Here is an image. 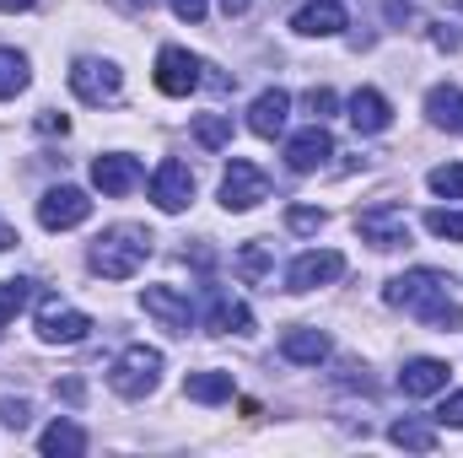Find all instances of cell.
<instances>
[{
  "instance_id": "1",
  "label": "cell",
  "mask_w": 463,
  "mask_h": 458,
  "mask_svg": "<svg viewBox=\"0 0 463 458\" xmlns=\"http://www.w3.org/2000/svg\"><path fill=\"white\" fill-rule=\"evenodd\" d=\"M383 302L415 313L420 324H431V329H442V335L463 329V308L453 302V275H442V270H426V264H420V270L393 275V281L383 286Z\"/></svg>"
},
{
  "instance_id": "2",
  "label": "cell",
  "mask_w": 463,
  "mask_h": 458,
  "mask_svg": "<svg viewBox=\"0 0 463 458\" xmlns=\"http://www.w3.org/2000/svg\"><path fill=\"white\" fill-rule=\"evenodd\" d=\"M151 259V232L146 227H109L92 243V270L103 281H129L140 275V264Z\"/></svg>"
},
{
  "instance_id": "3",
  "label": "cell",
  "mask_w": 463,
  "mask_h": 458,
  "mask_svg": "<svg viewBox=\"0 0 463 458\" xmlns=\"http://www.w3.org/2000/svg\"><path fill=\"white\" fill-rule=\"evenodd\" d=\"M156 377H162V350H151V345H124L118 361L109 367V383L124 399H146L156 388Z\"/></svg>"
},
{
  "instance_id": "4",
  "label": "cell",
  "mask_w": 463,
  "mask_h": 458,
  "mask_svg": "<svg viewBox=\"0 0 463 458\" xmlns=\"http://www.w3.org/2000/svg\"><path fill=\"white\" fill-rule=\"evenodd\" d=\"M71 92L81 98V103H118V92H124V71H118L114 60H76L71 65Z\"/></svg>"
},
{
  "instance_id": "5",
  "label": "cell",
  "mask_w": 463,
  "mask_h": 458,
  "mask_svg": "<svg viewBox=\"0 0 463 458\" xmlns=\"http://www.w3.org/2000/svg\"><path fill=\"white\" fill-rule=\"evenodd\" d=\"M92 216V200L76 189V184H54L43 200H38V222L49 232H71V227H81Z\"/></svg>"
},
{
  "instance_id": "6",
  "label": "cell",
  "mask_w": 463,
  "mask_h": 458,
  "mask_svg": "<svg viewBox=\"0 0 463 458\" xmlns=\"http://www.w3.org/2000/svg\"><path fill=\"white\" fill-rule=\"evenodd\" d=\"M340 275H345V253H335V248H313V253L291 259V270H286V291H318V286H329V281H340Z\"/></svg>"
},
{
  "instance_id": "7",
  "label": "cell",
  "mask_w": 463,
  "mask_h": 458,
  "mask_svg": "<svg viewBox=\"0 0 463 458\" xmlns=\"http://www.w3.org/2000/svg\"><path fill=\"white\" fill-rule=\"evenodd\" d=\"M355 232H361L372 248H404V243H410V222H404V211L388 205V200L366 205V211L355 216Z\"/></svg>"
},
{
  "instance_id": "8",
  "label": "cell",
  "mask_w": 463,
  "mask_h": 458,
  "mask_svg": "<svg viewBox=\"0 0 463 458\" xmlns=\"http://www.w3.org/2000/svg\"><path fill=\"white\" fill-rule=\"evenodd\" d=\"M200 71H205V65H200L189 49H178V43H167V49L156 54V87H162L167 98H189V92L205 81Z\"/></svg>"
},
{
  "instance_id": "9",
  "label": "cell",
  "mask_w": 463,
  "mask_h": 458,
  "mask_svg": "<svg viewBox=\"0 0 463 458\" xmlns=\"http://www.w3.org/2000/svg\"><path fill=\"white\" fill-rule=\"evenodd\" d=\"M259 200H269V178H264L253 162L237 157L227 167V178H222V205H227V211H253Z\"/></svg>"
},
{
  "instance_id": "10",
  "label": "cell",
  "mask_w": 463,
  "mask_h": 458,
  "mask_svg": "<svg viewBox=\"0 0 463 458\" xmlns=\"http://www.w3.org/2000/svg\"><path fill=\"white\" fill-rule=\"evenodd\" d=\"M92 335V319L81 308H65V302H43L38 308V340L49 345H76Z\"/></svg>"
},
{
  "instance_id": "11",
  "label": "cell",
  "mask_w": 463,
  "mask_h": 458,
  "mask_svg": "<svg viewBox=\"0 0 463 458\" xmlns=\"http://www.w3.org/2000/svg\"><path fill=\"white\" fill-rule=\"evenodd\" d=\"M140 308H146L162 329H173V335H189V324H194V308H189V297H184L178 286H146V291H140Z\"/></svg>"
},
{
  "instance_id": "12",
  "label": "cell",
  "mask_w": 463,
  "mask_h": 458,
  "mask_svg": "<svg viewBox=\"0 0 463 458\" xmlns=\"http://www.w3.org/2000/svg\"><path fill=\"white\" fill-rule=\"evenodd\" d=\"M151 200H156V211H167V216L189 211V200H194V173H189L184 162H162L156 178H151Z\"/></svg>"
},
{
  "instance_id": "13",
  "label": "cell",
  "mask_w": 463,
  "mask_h": 458,
  "mask_svg": "<svg viewBox=\"0 0 463 458\" xmlns=\"http://www.w3.org/2000/svg\"><path fill=\"white\" fill-rule=\"evenodd\" d=\"M205 329H211V335H253V313H248V302H237L232 291L211 286V291H205Z\"/></svg>"
},
{
  "instance_id": "14",
  "label": "cell",
  "mask_w": 463,
  "mask_h": 458,
  "mask_svg": "<svg viewBox=\"0 0 463 458\" xmlns=\"http://www.w3.org/2000/svg\"><path fill=\"white\" fill-rule=\"evenodd\" d=\"M329 157H335V140H329L324 124H307L302 135L286 140V167H291V173H318Z\"/></svg>"
},
{
  "instance_id": "15",
  "label": "cell",
  "mask_w": 463,
  "mask_h": 458,
  "mask_svg": "<svg viewBox=\"0 0 463 458\" xmlns=\"http://www.w3.org/2000/svg\"><path fill=\"white\" fill-rule=\"evenodd\" d=\"M448 361H437V356H415V361H404V372H399V394L404 399H431V394H442L448 388Z\"/></svg>"
},
{
  "instance_id": "16",
  "label": "cell",
  "mask_w": 463,
  "mask_h": 458,
  "mask_svg": "<svg viewBox=\"0 0 463 458\" xmlns=\"http://www.w3.org/2000/svg\"><path fill=\"white\" fill-rule=\"evenodd\" d=\"M92 184L103 189V195H129V189H140V162L135 157H124V151H109V157H98L92 162Z\"/></svg>"
},
{
  "instance_id": "17",
  "label": "cell",
  "mask_w": 463,
  "mask_h": 458,
  "mask_svg": "<svg viewBox=\"0 0 463 458\" xmlns=\"http://www.w3.org/2000/svg\"><path fill=\"white\" fill-rule=\"evenodd\" d=\"M345 5L340 0H313V5H302L297 16H291V27L297 33H307V38H335V33H345Z\"/></svg>"
},
{
  "instance_id": "18",
  "label": "cell",
  "mask_w": 463,
  "mask_h": 458,
  "mask_svg": "<svg viewBox=\"0 0 463 458\" xmlns=\"http://www.w3.org/2000/svg\"><path fill=\"white\" fill-rule=\"evenodd\" d=\"M286 114H291V98H286L280 87H269V92L253 98V109H248V129L264 135V140H275V135L286 129Z\"/></svg>"
},
{
  "instance_id": "19",
  "label": "cell",
  "mask_w": 463,
  "mask_h": 458,
  "mask_svg": "<svg viewBox=\"0 0 463 458\" xmlns=\"http://www.w3.org/2000/svg\"><path fill=\"white\" fill-rule=\"evenodd\" d=\"M350 124H355L361 135H383V129L393 124L388 98H383L377 87H361V92H350Z\"/></svg>"
},
{
  "instance_id": "20",
  "label": "cell",
  "mask_w": 463,
  "mask_h": 458,
  "mask_svg": "<svg viewBox=\"0 0 463 458\" xmlns=\"http://www.w3.org/2000/svg\"><path fill=\"white\" fill-rule=\"evenodd\" d=\"M280 356L297 361V367H318L329 356V335L324 329H286L280 335Z\"/></svg>"
},
{
  "instance_id": "21",
  "label": "cell",
  "mask_w": 463,
  "mask_h": 458,
  "mask_svg": "<svg viewBox=\"0 0 463 458\" xmlns=\"http://www.w3.org/2000/svg\"><path fill=\"white\" fill-rule=\"evenodd\" d=\"M426 119L437 129H463V87H431L426 92Z\"/></svg>"
},
{
  "instance_id": "22",
  "label": "cell",
  "mask_w": 463,
  "mask_h": 458,
  "mask_svg": "<svg viewBox=\"0 0 463 458\" xmlns=\"http://www.w3.org/2000/svg\"><path fill=\"white\" fill-rule=\"evenodd\" d=\"M184 394L194 405H227L232 399V372H189L184 377Z\"/></svg>"
},
{
  "instance_id": "23",
  "label": "cell",
  "mask_w": 463,
  "mask_h": 458,
  "mask_svg": "<svg viewBox=\"0 0 463 458\" xmlns=\"http://www.w3.org/2000/svg\"><path fill=\"white\" fill-rule=\"evenodd\" d=\"M38 448H43L49 458H60V453L76 458V453H87V432H81V426H71V421H54V426L38 437Z\"/></svg>"
},
{
  "instance_id": "24",
  "label": "cell",
  "mask_w": 463,
  "mask_h": 458,
  "mask_svg": "<svg viewBox=\"0 0 463 458\" xmlns=\"http://www.w3.org/2000/svg\"><path fill=\"white\" fill-rule=\"evenodd\" d=\"M388 437H393L399 448H410V453H431V448H437V432H431L426 421H393Z\"/></svg>"
},
{
  "instance_id": "25",
  "label": "cell",
  "mask_w": 463,
  "mask_h": 458,
  "mask_svg": "<svg viewBox=\"0 0 463 458\" xmlns=\"http://www.w3.org/2000/svg\"><path fill=\"white\" fill-rule=\"evenodd\" d=\"M16 92H27V54L0 49V103L16 98Z\"/></svg>"
},
{
  "instance_id": "26",
  "label": "cell",
  "mask_w": 463,
  "mask_h": 458,
  "mask_svg": "<svg viewBox=\"0 0 463 458\" xmlns=\"http://www.w3.org/2000/svg\"><path fill=\"white\" fill-rule=\"evenodd\" d=\"M194 140H200L205 151H222L232 140V119L227 114H200L194 119Z\"/></svg>"
},
{
  "instance_id": "27",
  "label": "cell",
  "mask_w": 463,
  "mask_h": 458,
  "mask_svg": "<svg viewBox=\"0 0 463 458\" xmlns=\"http://www.w3.org/2000/svg\"><path fill=\"white\" fill-rule=\"evenodd\" d=\"M431 195H442V200H463V162H442V167H431Z\"/></svg>"
},
{
  "instance_id": "28",
  "label": "cell",
  "mask_w": 463,
  "mask_h": 458,
  "mask_svg": "<svg viewBox=\"0 0 463 458\" xmlns=\"http://www.w3.org/2000/svg\"><path fill=\"white\" fill-rule=\"evenodd\" d=\"M264 270H269V248L264 243H242L237 248V275L242 281H264Z\"/></svg>"
},
{
  "instance_id": "29",
  "label": "cell",
  "mask_w": 463,
  "mask_h": 458,
  "mask_svg": "<svg viewBox=\"0 0 463 458\" xmlns=\"http://www.w3.org/2000/svg\"><path fill=\"white\" fill-rule=\"evenodd\" d=\"M33 297V281H0V324H11Z\"/></svg>"
},
{
  "instance_id": "30",
  "label": "cell",
  "mask_w": 463,
  "mask_h": 458,
  "mask_svg": "<svg viewBox=\"0 0 463 458\" xmlns=\"http://www.w3.org/2000/svg\"><path fill=\"white\" fill-rule=\"evenodd\" d=\"M324 222H329V216H324V211H313V205H291V211H286V227L302 232V237H307V232H318Z\"/></svg>"
},
{
  "instance_id": "31",
  "label": "cell",
  "mask_w": 463,
  "mask_h": 458,
  "mask_svg": "<svg viewBox=\"0 0 463 458\" xmlns=\"http://www.w3.org/2000/svg\"><path fill=\"white\" fill-rule=\"evenodd\" d=\"M426 227L437 232V237H453V243H463V211H431V216H426Z\"/></svg>"
},
{
  "instance_id": "32",
  "label": "cell",
  "mask_w": 463,
  "mask_h": 458,
  "mask_svg": "<svg viewBox=\"0 0 463 458\" xmlns=\"http://www.w3.org/2000/svg\"><path fill=\"white\" fill-rule=\"evenodd\" d=\"M302 103H307V114H313V119H329L335 109H340V98H335L329 87H313V92H307Z\"/></svg>"
},
{
  "instance_id": "33",
  "label": "cell",
  "mask_w": 463,
  "mask_h": 458,
  "mask_svg": "<svg viewBox=\"0 0 463 458\" xmlns=\"http://www.w3.org/2000/svg\"><path fill=\"white\" fill-rule=\"evenodd\" d=\"M431 38H437V49L458 54V49H463V22H437V33H431Z\"/></svg>"
},
{
  "instance_id": "34",
  "label": "cell",
  "mask_w": 463,
  "mask_h": 458,
  "mask_svg": "<svg viewBox=\"0 0 463 458\" xmlns=\"http://www.w3.org/2000/svg\"><path fill=\"white\" fill-rule=\"evenodd\" d=\"M27 415H33V410H27V399H0V421H5V426H16V432H22V426H27Z\"/></svg>"
},
{
  "instance_id": "35",
  "label": "cell",
  "mask_w": 463,
  "mask_h": 458,
  "mask_svg": "<svg viewBox=\"0 0 463 458\" xmlns=\"http://www.w3.org/2000/svg\"><path fill=\"white\" fill-rule=\"evenodd\" d=\"M167 5L178 22H205V11H211V0H167Z\"/></svg>"
},
{
  "instance_id": "36",
  "label": "cell",
  "mask_w": 463,
  "mask_h": 458,
  "mask_svg": "<svg viewBox=\"0 0 463 458\" xmlns=\"http://www.w3.org/2000/svg\"><path fill=\"white\" fill-rule=\"evenodd\" d=\"M437 421H442V426H463V394H448V399H442Z\"/></svg>"
},
{
  "instance_id": "37",
  "label": "cell",
  "mask_w": 463,
  "mask_h": 458,
  "mask_svg": "<svg viewBox=\"0 0 463 458\" xmlns=\"http://www.w3.org/2000/svg\"><path fill=\"white\" fill-rule=\"evenodd\" d=\"M38 129H60V135H65V129H71V119H65V114H38Z\"/></svg>"
},
{
  "instance_id": "38",
  "label": "cell",
  "mask_w": 463,
  "mask_h": 458,
  "mask_svg": "<svg viewBox=\"0 0 463 458\" xmlns=\"http://www.w3.org/2000/svg\"><path fill=\"white\" fill-rule=\"evenodd\" d=\"M248 5H253V0H222V11H227V16H242Z\"/></svg>"
},
{
  "instance_id": "39",
  "label": "cell",
  "mask_w": 463,
  "mask_h": 458,
  "mask_svg": "<svg viewBox=\"0 0 463 458\" xmlns=\"http://www.w3.org/2000/svg\"><path fill=\"white\" fill-rule=\"evenodd\" d=\"M38 0H0V11H33Z\"/></svg>"
},
{
  "instance_id": "40",
  "label": "cell",
  "mask_w": 463,
  "mask_h": 458,
  "mask_svg": "<svg viewBox=\"0 0 463 458\" xmlns=\"http://www.w3.org/2000/svg\"><path fill=\"white\" fill-rule=\"evenodd\" d=\"M11 243H16V232H11V227H5V222H0V253H5Z\"/></svg>"
}]
</instances>
